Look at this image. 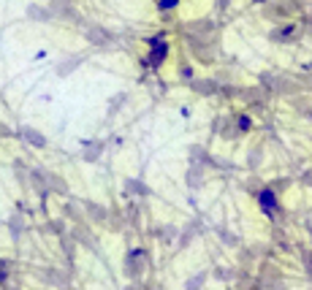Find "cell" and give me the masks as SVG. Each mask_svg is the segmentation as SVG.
<instances>
[{
    "instance_id": "obj_26",
    "label": "cell",
    "mask_w": 312,
    "mask_h": 290,
    "mask_svg": "<svg viewBox=\"0 0 312 290\" xmlns=\"http://www.w3.org/2000/svg\"><path fill=\"white\" fill-rule=\"evenodd\" d=\"M161 236L163 239H171V236H174V228H166V231H161Z\"/></svg>"
},
{
    "instance_id": "obj_23",
    "label": "cell",
    "mask_w": 312,
    "mask_h": 290,
    "mask_svg": "<svg viewBox=\"0 0 312 290\" xmlns=\"http://www.w3.org/2000/svg\"><path fill=\"white\" fill-rule=\"evenodd\" d=\"M158 9H161V11H171V9H177V0H169V3L163 0V3H158Z\"/></svg>"
},
{
    "instance_id": "obj_4",
    "label": "cell",
    "mask_w": 312,
    "mask_h": 290,
    "mask_svg": "<svg viewBox=\"0 0 312 290\" xmlns=\"http://www.w3.org/2000/svg\"><path fill=\"white\" fill-rule=\"evenodd\" d=\"M163 57H166V44L161 41V38H152V57H149V65H158Z\"/></svg>"
},
{
    "instance_id": "obj_21",
    "label": "cell",
    "mask_w": 312,
    "mask_h": 290,
    "mask_svg": "<svg viewBox=\"0 0 312 290\" xmlns=\"http://www.w3.org/2000/svg\"><path fill=\"white\" fill-rule=\"evenodd\" d=\"M261 287L263 290H285V282H280V279L277 282H261Z\"/></svg>"
},
{
    "instance_id": "obj_27",
    "label": "cell",
    "mask_w": 312,
    "mask_h": 290,
    "mask_svg": "<svg viewBox=\"0 0 312 290\" xmlns=\"http://www.w3.org/2000/svg\"><path fill=\"white\" fill-rule=\"evenodd\" d=\"M182 79H193V71H190V68H182Z\"/></svg>"
},
{
    "instance_id": "obj_2",
    "label": "cell",
    "mask_w": 312,
    "mask_h": 290,
    "mask_svg": "<svg viewBox=\"0 0 312 290\" xmlns=\"http://www.w3.org/2000/svg\"><path fill=\"white\" fill-rule=\"evenodd\" d=\"M258 201H261L263 212H269V214L277 212V195L271 193V190H261V193H258Z\"/></svg>"
},
{
    "instance_id": "obj_10",
    "label": "cell",
    "mask_w": 312,
    "mask_h": 290,
    "mask_svg": "<svg viewBox=\"0 0 312 290\" xmlns=\"http://www.w3.org/2000/svg\"><path fill=\"white\" fill-rule=\"evenodd\" d=\"M82 63V57H68V60H63V63L57 65V71H60V76H68L71 71L76 68V65Z\"/></svg>"
},
{
    "instance_id": "obj_12",
    "label": "cell",
    "mask_w": 312,
    "mask_h": 290,
    "mask_svg": "<svg viewBox=\"0 0 312 290\" xmlns=\"http://www.w3.org/2000/svg\"><path fill=\"white\" fill-rule=\"evenodd\" d=\"M293 30H296L293 25H285V28L271 33V38H274V41H288V38H293Z\"/></svg>"
},
{
    "instance_id": "obj_30",
    "label": "cell",
    "mask_w": 312,
    "mask_h": 290,
    "mask_svg": "<svg viewBox=\"0 0 312 290\" xmlns=\"http://www.w3.org/2000/svg\"><path fill=\"white\" fill-rule=\"evenodd\" d=\"M125 290H133V287H125Z\"/></svg>"
},
{
    "instance_id": "obj_28",
    "label": "cell",
    "mask_w": 312,
    "mask_h": 290,
    "mask_svg": "<svg viewBox=\"0 0 312 290\" xmlns=\"http://www.w3.org/2000/svg\"><path fill=\"white\" fill-rule=\"evenodd\" d=\"M304 179H307V185H312V171H307V174H304Z\"/></svg>"
},
{
    "instance_id": "obj_1",
    "label": "cell",
    "mask_w": 312,
    "mask_h": 290,
    "mask_svg": "<svg viewBox=\"0 0 312 290\" xmlns=\"http://www.w3.org/2000/svg\"><path fill=\"white\" fill-rule=\"evenodd\" d=\"M141 263H147V252H144V249H130V252H128V260H125L128 274L136 276L138 271H141Z\"/></svg>"
},
{
    "instance_id": "obj_18",
    "label": "cell",
    "mask_w": 312,
    "mask_h": 290,
    "mask_svg": "<svg viewBox=\"0 0 312 290\" xmlns=\"http://www.w3.org/2000/svg\"><path fill=\"white\" fill-rule=\"evenodd\" d=\"M204 158H207V152H204L201 147H190V160H193V166H201Z\"/></svg>"
},
{
    "instance_id": "obj_9",
    "label": "cell",
    "mask_w": 312,
    "mask_h": 290,
    "mask_svg": "<svg viewBox=\"0 0 312 290\" xmlns=\"http://www.w3.org/2000/svg\"><path fill=\"white\" fill-rule=\"evenodd\" d=\"M125 190H128V193H136V195H149V187L141 185L138 179H128V182H125Z\"/></svg>"
},
{
    "instance_id": "obj_6",
    "label": "cell",
    "mask_w": 312,
    "mask_h": 290,
    "mask_svg": "<svg viewBox=\"0 0 312 290\" xmlns=\"http://www.w3.org/2000/svg\"><path fill=\"white\" fill-rule=\"evenodd\" d=\"M193 90L198 95H212V92L217 90V82H212V79H204V82H193Z\"/></svg>"
},
{
    "instance_id": "obj_16",
    "label": "cell",
    "mask_w": 312,
    "mask_h": 290,
    "mask_svg": "<svg viewBox=\"0 0 312 290\" xmlns=\"http://www.w3.org/2000/svg\"><path fill=\"white\" fill-rule=\"evenodd\" d=\"M84 209L90 212V217H92V220H103V217H106V212H103L101 206H95L92 201H84Z\"/></svg>"
},
{
    "instance_id": "obj_7",
    "label": "cell",
    "mask_w": 312,
    "mask_h": 290,
    "mask_svg": "<svg viewBox=\"0 0 312 290\" xmlns=\"http://www.w3.org/2000/svg\"><path fill=\"white\" fill-rule=\"evenodd\" d=\"M22 136L28 138L33 147H44V144H46V138H44L38 130H33V127H22Z\"/></svg>"
},
{
    "instance_id": "obj_24",
    "label": "cell",
    "mask_w": 312,
    "mask_h": 290,
    "mask_svg": "<svg viewBox=\"0 0 312 290\" xmlns=\"http://www.w3.org/2000/svg\"><path fill=\"white\" fill-rule=\"evenodd\" d=\"M236 127H239V130H247V127H250V119H247V117H239V119H236Z\"/></svg>"
},
{
    "instance_id": "obj_14",
    "label": "cell",
    "mask_w": 312,
    "mask_h": 290,
    "mask_svg": "<svg viewBox=\"0 0 312 290\" xmlns=\"http://www.w3.org/2000/svg\"><path fill=\"white\" fill-rule=\"evenodd\" d=\"M204 282H207V274H196V276H190V279L185 282V290H201Z\"/></svg>"
},
{
    "instance_id": "obj_3",
    "label": "cell",
    "mask_w": 312,
    "mask_h": 290,
    "mask_svg": "<svg viewBox=\"0 0 312 290\" xmlns=\"http://www.w3.org/2000/svg\"><path fill=\"white\" fill-rule=\"evenodd\" d=\"M185 179H188V187H201L204 185V168L201 166H190Z\"/></svg>"
},
{
    "instance_id": "obj_5",
    "label": "cell",
    "mask_w": 312,
    "mask_h": 290,
    "mask_svg": "<svg viewBox=\"0 0 312 290\" xmlns=\"http://www.w3.org/2000/svg\"><path fill=\"white\" fill-rule=\"evenodd\" d=\"M87 38H90L92 44H98V46H103V44L111 41V36H109L106 30H101V28H90V30H87Z\"/></svg>"
},
{
    "instance_id": "obj_25",
    "label": "cell",
    "mask_w": 312,
    "mask_h": 290,
    "mask_svg": "<svg viewBox=\"0 0 312 290\" xmlns=\"http://www.w3.org/2000/svg\"><path fill=\"white\" fill-rule=\"evenodd\" d=\"M9 274V260H0V276Z\"/></svg>"
},
{
    "instance_id": "obj_8",
    "label": "cell",
    "mask_w": 312,
    "mask_h": 290,
    "mask_svg": "<svg viewBox=\"0 0 312 290\" xmlns=\"http://www.w3.org/2000/svg\"><path fill=\"white\" fill-rule=\"evenodd\" d=\"M28 17L30 19H49L52 9H46V6H28Z\"/></svg>"
},
{
    "instance_id": "obj_22",
    "label": "cell",
    "mask_w": 312,
    "mask_h": 290,
    "mask_svg": "<svg viewBox=\"0 0 312 290\" xmlns=\"http://www.w3.org/2000/svg\"><path fill=\"white\" fill-rule=\"evenodd\" d=\"M258 163H261V150H253L250 152V168H258Z\"/></svg>"
},
{
    "instance_id": "obj_11",
    "label": "cell",
    "mask_w": 312,
    "mask_h": 290,
    "mask_svg": "<svg viewBox=\"0 0 312 290\" xmlns=\"http://www.w3.org/2000/svg\"><path fill=\"white\" fill-rule=\"evenodd\" d=\"M49 9H52V17H55V14H63V17H74V6H71V3H52Z\"/></svg>"
},
{
    "instance_id": "obj_19",
    "label": "cell",
    "mask_w": 312,
    "mask_h": 290,
    "mask_svg": "<svg viewBox=\"0 0 312 290\" xmlns=\"http://www.w3.org/2000/svg\"><path fill=\"white\" fill-rule=\"evenodd\" d=\"M44 276L49 282H55V285H63L65 282V274H57V271H52V268H44Z\"/></svg>"
},
{
    "instance_id": "obj_13",
    "label": "cell",
    "mask_w": 312,
    "mask_h": 290,
    "mask_svg": "<svg viewBox=\"0 0 312 290\" xmlns=\"http://www.w3.org/2000/svg\"><path fill=\"white\" fill-rule=\"evenodd\" d=\"M103 152V144H87V147H84V160H90V163H92V160H98V155H101Z\"/></svg>"
},
{
    "instance_id": "obj_20",
    "label": "cell",
    "mask_w": 312,
    "mask_h": 290,
    "mask_svg": "<svg viewBox=\"0 0 312 290\" xmlns=\"http://www.w3.org/2000/svg\"><path fill=\"white\" fill-rule=\"evenodd\" d=\"M301 260H304V268H307L309 276H312V249H304V252H301Z\"/></svg>"
},
{
    "instance_id": "obj_17",
    "label": "cell",
    "mask_w": 312,
    "mask_h": 290,
    "mask_svg": "<svg viewBox=\"0 0 312 290\" xmlns=\"http://www.w3.org/2000/svg\"><path fill=\"white\" fill-rule=\"evenodd\" d=\"M46 182H49V187H52V190L68 193V187H65V182H63V179H57V177H52V174H46Z\"/></svg>"
},
{
    "instance_id": "obj_29",
    "label": "cell",
    "mask_w": 312,
    "mask_h": 290,
    "mask_svg": "<svg viewBox=\"0 0 312 290\" xmlns=\"http://www.w3.org/2000/svg\"><path fill=\"white\" fill-rule=\"evenodd\" d=\"M307 228H309V233H312V222H307Z\"/></svg>"
},
{
    "instance_id": "obj_15",
    "label": "cell",
    "mask_w": 312,
    "mask_h": 290,
    "mask_svg": "<svg viewBox=\"0 0 312 290\" xmlns=\"http://www.w3.org/2000/svg\"><path fill=\"white\" fill-rule=\"evenodd\" d=\"M9 228H11V233H14V236H22V231H25V220L19 217V214H14V217L9 220Z\"/></svg>"
}]
</instances>
